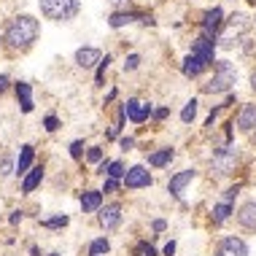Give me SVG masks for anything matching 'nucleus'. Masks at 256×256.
<instances>
[{"label":"nucleus","instance_id":"a878e982","mask_svg":"<svg viewBox=\"0 0 256 256\" xmlns=\"http://www.w3.org/2000/svg\"><path fill=\"white\" fill-rule=\"evenodd\" d=\"M68 224V216H54V218H46L40 221V226H46V230H60V226Z\"/></svg>","mask_w":256,"mask_h":256},{"label":"nucleus","instance_id":"b1692460","mask_svg":"<svg viewBox=\"0 0 256 256\" xmlns=\"http://www.w3.org/2000/svg\"><path fill=\"white\" fill-rule=\"evenodd\" d=\"M230 213H232V205H230V202H218L216 208H213V221H216V224H221V221L230 218Z\"/></svg>","mask_w":256,"mask_h":256},{"label":"nucleus","instance_id":"a19ab883","mask_svg":"<svg viewBox=\"0 0 256 256\" xmlns=\"http://www.w3.org/2000/svg\"><path fill=\"white\" fill-rule=\"evenodd\" d=\"M19 221H22V213H19V210L11 213V224H19Z\"/></svg>","mask_w":256,"mask_h":256},{"label":"nucleus","instance_id":"2eb2a0df","mask_svg":"<svg viewBox=\"0 0 256 256\" xmlns=\"http://www.w3.org/2000/svg\"><path fill=\"white\" fill-rule=\"evenodd\" d=\"M16 98H19V106H22L24 114H30V110L36 108V102H32V86L30 84L19 81V84H16Z\"/></svg>","mask_w":256,"mask_h":256},{"label":"nucleus","instance_id":"f03ea898","mask_svg":"<svg viewBox=\"0 0 256 256\" xmlns=\"http://www.w3.org/2000/svg\"><path fill=\"white\" fill-rule=\"evenodd\" d=\"M40 14L46 19H54V22H68L73 19L81 8V0H38Z\"/></svg>","mask_w":256,"mask_h":256},{"label":"nucleus","instance_id":"bb28decb","mask_svg":"<svg viewBox=\"0 0 256 256\" xmlns=\"http://www.w3.org/2000/svg\"><path fill=\"white\" fill-rule=\"evenodd\" d=\"M106 172H108V178H122L124 176V164L122 162H110Z\"/></svg>","mask_w":256,"mask_h":256},{"label":"nucleus","instance_id":"39448f33","mask_svg":"<svg viewBox=\"0 0 256 256\" xmlns=\"http://www.w3.org/2000/svg\"><path fill=\"white\" fill-rule=\"evenodd\" d=\"M213 168H216L218 176H226V172L234 170V151L232 148H218L213 154Z\"/></svg>","mask_w":256,"mask_h":256},{"label":"nucleus","instance_id":"f8f14e48","mask_svg":"<svg viewBox=\"0 0 256 256\" xmlns=\"http://www.w3.org/2000/svg\"><path fill=\"white\" fill-rule=\"evenodd\" d=\"M208 65H210L208 60L197 57V54H189V57L184 60V76H189V78H194V76H200V73H202Z\"/></svg>","mask_w":256,"mask_h":256},{"label":"nucleus","instance_id":"20e7f679","mask_svg":"<svg viewBox=\"0 0 256 256\" xmlns=\"http://www.w3.org/2000/svg\"><path fill=\"white\" fill-rule=\"evenodd\" d=\"M151 184V172L143 168V164H135V168H130L124 172V186L127 189H143V186Z\"/></svg>","mask_w":256,"mask_h":256},{"label":"nucleus","instance_id":"c03bdc74","mask_svg":"<svg viewBox=\"0 0 256 256\" xmlns=\"http://www.w3.org/2000/svg\"><path fill=\"white\" fill-rule=\"evenodd\" d=\"M251 86H254V92H256V70H254V76H251Z\"/></svg>","mask_w":256,"mask_h":256},{"label":"nucleus","instance_id":"f3484780","mask_svg":"<svg viewBox=\"0 0 256 256\" xmlns=\"http://www.w3.org/2000/svg\"><path fill=\"white\" fill-rule=\"evenodd\" d=\"M100 205H102V194L98 189H89L81 194V208H84V213H94V210H100Z\"/></svg>","mask_w":256,"mask_h":256},{"label":"nucleus","instance_id":"5701e85b","mask_svg":"<svg viewBox=\"0 0 256 256\" xmlns=\"http://www.w3.org/2000/svg\"><path fill=\"white\" fill-rule=\"evenodd\" d=\"M110 251V243L106 238H98V240H92L89 243V256H102V254H108Z\"/></svg>","mask_w":256,"mask_h":256},{"label":"nucleus","instance_id":"c9c22d12","mask_svg":"<svg viewBox=\"0 0 256 256\" xmlns=\"http://www.w3.org/2000/svg\"><path fill=\"white\" fill-rule=\"evenodd\" d=\"M116 189H119V178H108L106 189H102V192H116Z\"/></svg>","mask_w":256,"mask_h":256},{"label":"nucleus","instance_id":"ea45409f","mask_svg":"<svg viewBox=\"0 0 256 256\" xmlns=\"http://www.w3.org/2000/svg\"><path fill=\"white\" fill-rule=\"evenodd\" d=\"M164 254H168V256L176 254V243H168V246H164Z\"/></svg>","mask_w":256,"mask_h":256},{"label":"nucleus","instance_id":"37998d69","mask_svg":"<svg viewBox=\"0 0 256 256\" xmlns=\"http://www.w3.org/2000/svg\"><path fill=\"white\" fill-rule=\"evenodd\" d=\"M154 116H156V119H164V116H168V108H159Z\"/></svg>","mask_w":256,"mask_h":256},{"label":"nucleus","instance_id":"4be33fe9","mask_svg":"<svg viewBox=\"0 0 256 256\" xmlns=\"http://www.w3.org/2000/svg\"><path fill=\"white\" fill-rule=\"evenodd\" d=\"M135 19H138V14H130V11H124V14H114V16L108 19V24H110V27H124V24L135 22Z\"/></svg>","mask_w":256,"mask_h":256},{"label":"nucleus","instance_id":"c85d7f7f","mask_svg":"<svg viewBox=\"0 0 256 256\" xmlns=\"http://www.w3.org/2000/svg\"><path fill=\"white\" fill-rule=\"evenodd\" d=\"M108 62H110V57H108V54H106V60H100L98 76H94V81H98V84H102V81H106V70H108Z\"/></svg>","mask_w":256,"mask_h":256},{"label":"nucleus","instance_id":"c756f323","mask_svg":"<svg viewBox=\"0 0 256 256\" xmlns=\"http://www.w3.org/2000/svg\"><path fill=\"white\" fill-rule=\"evenodd\" d=\"M138 65H140V57H138V54H130L127 62H124V70H135Z\"/></svg>","mask_w":256,"mask_h":256},{"label":"nucleus","instance_id":"58836bf2","mask_svg":"<svg viewBox=\"0 0 256 256\" xmlns=\"http://www.w3.org/2000/svg\"><path fill=\"white\" fill-rule=\"evenodd\" d=\"M6 89H8V78H6V76H0V92H6Z\"/></svg>","mask_w":256,"mask_h":256},{"label":"nucleus","instance_id":"e433bc0d","mask_svg":"<svg viewBox=\"0 0 256 256\" xmlns=\"http://www.w3.org/2000/svg\"><path fill=\"white\" fill-rule=\"evenodd\" d=\"M110 6H114V8H127L130 3H132V0H108Z\"/></svg>","mask_w":256,"mask_h":256},{"label":"nucleus","instance_id":"a211bd4d","mask_svg":"<svg viewBox=\"0 0 256 256\" xmlns=\"http://www.w3.org/2000/svg\"><path fill=\"white\" fill-rule=\"evenodd\" d=\"M246 16H243V14H238V16H232L230 19V27H226V32H224V36H221V40H224V44H232V38L234 36H240V32H243L246 30Z\"/></svg>","mask_w":256,"mask_h":256},{"label":"nucleus","instance_id":"cd10ccee","mask_svg":"<svg viewBox=\"0 0 256 256\" xmlns=\"http://www.w3.org/2000/svg\"><path fill=\"white\" fill-rule=\"evenodd\" d=\"M135 256H156V251H154V246H148V243H138Z\"/></svg>","mask_w":256,"mask_h":256},{"label":"nucleus","instance_id":"2f4dec72","mask_svg":"<svg viewBox=\"0 0 256 256\" xmlns=\"http://www.w3.org/2000/svg\"><path fill=\"white\" fill-rule=\"evenodd\" d=\"M46 130H49V132H54V130H57L60 127V122H57V116H46Z\"/></svg>","mask_w":256,"mask_h":256},{"label":"nucleus","instance_id":"7ed1b4c3","mask_svg":"<svg viewBox=\"0 0 256 256\" xmlns=\"http://www.w3.org/2000/svg\"><path fill=\"white\" fill-rule=\"evenodd\" d=\"M213 78L208 81V84L202 86L208 94H218V92H226L234 81H238V73H234V68L230 65L226 60H221V62H213Z\"/></svg>","mask_w":256,"mask_h":256},{"label":"nucleus","instance_id":"f704fd0d","mask_svg":"<svg viewBox=\"0 0 256 256\" xmlns=\"http://www.w3.org/2000/svg\"><path fill=\"white\" fill-rule=\"evenodd\" d=\"M81 148H84V143H81V140H76L73 146H70V156H73V159H78V156H81Z\"/></svg>","mask_w":256,"mask_h":256},{"label":"nucleus","instance_id":"79ce46f5","mask_svg":"<svg viewBox=\"0 0 256 256\" xmlns=\"http://www.w3.org/2000/svg\"><path fill=\"white\" fill-rule=\"evenodd\" d=\"M164 226H168V224H164V221H162V218H159V221H154V230H156V232H162V230H164Z\"/></svg>","mask_w":256,"mask_h":256},{"label":"nucleus","instance_id":"6e6552de","mask_svg":"<svg viewBox=\"0 0 256 256\" xmlns=\"http://www.w3.org/2000/svg\"><path fill=\"white\" fill-rule=\"evenodd\" d=\"M122 108H124V116H130L135 124L146 122L148 114H151V106H143V102H138V100H127Z\"/></svg>","mask_w":256,"mask_h":256},{"label":"nucleus","instance_id":"0eeeda50","mask_svg":"<svg viewBox=\"0 0 256 256\" xmlns=\"http://www.w3.org/2000/svg\"><path fill=\"white\" fill-rule=\"evenodd\" d=\"M192 54H197V57H202V60H208L213 65V57H216V44H213V38L210 36H202V38H197L194 44H192Z\"/></svg>","mask_w":256,"mask_h":256},{"label":"nucleus","instance_id":"7c9ffc66","mask_svg":"<svg viewBox=\"0 0 256 256\" xmlns=\"http://www.w3.org/2000/svg\"><path fill=\"white\" fill-rule=\"evenodd\" d=\"M11 172V156H3L0 159V176H8Z\"/></svg>","mask_w":256,"mask_h":256},{"label":"nucleus","instance_id":"f257e3e1","mask_svg":"<svg viewBox=\"0 0 256 256\" xmlns=\"http://www.w3.org/2000/svg\"><path fill=\"white\" fill-rule=\"evenodd\" d=\"M40 32V24L38 19L27 16V14H22V16L11 19L8 27H6V44L11 46V49H27V46L36 44Z\"/></svg>","mask_w":256,"mask_h":256},{"label":"nucleus","instance_id":"a18cd8bd","mask_svg":"<svg viewBox=\"0 0 256 256\" xmlns=\"http://www.w3.org/2000/svg\"><path fill=\"white\" fill-rule=\"evenodd\" d=\"M251 135H254V140H256V130H254V132H251Z\"/></svg>","mask_w":256,"mask_h":256},{"label":"nucleus","instance_id":"393cba45","mask_svg":"<svg viewBox=\"0 0 256 256\" xmlns=\"http://www.w3.org/2000/svg\"><path fill=\"white\" fill-rule=\"evenodd\" d=\"M194 116H197V100H189V102H186V108L181 110V119L189 124V122H194Z\"/></svg>","mask_w":256,"mask_h":256},{"label":"nucleus","instance_id":"1a4fd4ad","mask_svg":"<svg viewBox=\"0 0 256 256\" xmlns=\"http://www.w3.org/2000/svg\"><path fill=\"white\" fill-rule=\"evenodd\" d=\"M100 60H102V54H100V49H94V46H84V49L76 52V65L78 68H94Z\"/></svg>","mask_w":256,"mask_h":256},{"label":"nucleus","instance_id":"9d476101","mask_svg":"<svg viewBox=\"0 0 256 256\" xmlns=\"http://www.w3.org/2000/svg\"><path fill=\"white\" fill-rule=\"evenodd\" d=\"M119 221H122V205H106L100 210V224L106 226V230H114V226H119Z\"/></svg>","mask_w":256,"mask_h":256},{"label":"nucleus","instance_id":"4468645a","mask_svg":"<svg viewBox=\"0 0 256 256\" xmlns=\"http://www.w3.org/2000/svg\"><path fill=\"white\" fill-rule=\"evenodd\" d=\"M238 127L243 130V132H254V127H256V106H243V110H240V116H238Z\"/></svg>","mask_w":256,"mask_h":256},{"label":"nucleus","instance_id":"412c9836","mask_svg":"<svg viewBox=\"0 0 256 256\" xmlns=\"http://www.w3.org/2000/svg\"><path fill=\"white\" fill-rule=\"evenodd\" d=\"M172 156H176V151H172V148H162V151H154V154L148 156V164H151V168H162V164H168Z\"/></svg>","mask_w":256,"mask_h":256},{"label":"nucleus","instance_id":"9b49d317","mask_svg":"<svg viewBox=\"0 0 256 256\" xmlns=\"http://www.w3.org/2000/svg\"><path fill=\"white\" fill-rule=\"evenodd\" d=\"M221 22H224V11L221 8H210V11H205V19H202V30H205V36H213V32L221 27Z\"/></svg>","mask_w":256,"mask_h":256},{"label":"nucleus","instance_id":"6ab92c4d","mask_svg":"<svg viewBox=\"0 0 256 256\" xmlns=\"http://www.w3.org/2000/svg\"><path fill=\"white\" fill-rule=\"evenodd\" d=\"M40 181H44V168H32V170L24 176V181H22V192H24V194L36 192V186H38Z\"/></svg>","mask_w":256,"mask_h":256},{"label":"nucleus","instance_id":"aec40b11","mask_svg":"<svg viewBox=\"0 0 256 256\" xmlns=\"http://www.w3.org/2000/svg\"><path fill=\"white\" fill-rule=\"evenodd\" d=\"M32 156H36V151H32V146H22V154H19V159H16V172H19V176L30 170Z\"/></svg>","mask_w":256,"mask_h":256},{"label":"nucleus","instance_id":"423d86ee","mask_svg":"<svg viewBox=\"0 0 256 256\" xmlns=\"http://www.w3.org/2000/svg\"><path fill=\"white\" fill-rule=\"evenodd\" d=\"M216 256H248V246L240 238H224Z\"/></svg>","mask_w":256,"mask_h":256},{"label":"nucleus","instance_id":"4c0bfd02","mask_svg":"<svg viewBox=\"0 0 256 256\" xmlns=\"http://www.w3.org/2000/svg\"><path fill=\"white\" fill-rule=\"evenodd\" d=\"M135 146V140H132V138H122V148L124 151H127V148H132Z\"/></svg>","mask_w":256,"mask_h":256},{"label":"nucleus","instance_id":"72a5a7b5","mask_svg":"<svg viewBox=\"0 0 256 256\" xmlns=\"http://www.w3.org/2000/svg\"><path fill=\"white\" fill-rule=\"evenodd\" d=\"M238 192H240L238 186H232V189H226V192H224V202H230V205H232V200L238 197Z\"/></svg>","mask_w":256,"mask_h":256},{"label":"nucleus","instance_id":"49530a36","mask_svg":"<svg viewBox=\"0 0 256 256\" xmlns=\"http://www.w3.org/2000/svg\"><path fill=\"white\" fill-rule=\"evenodd\" d=\"M52 256H60V254H52Z\"/></svg>","mask_w":256,"mask_h":256},{"label":"nucleus","instance_id":"ddd939ff","mask_svg":"<svg viewBox=\"0 0 256 256\" xmlns=\"http://www.w3.org/2000/svg\"><path fill=\"white\" fill-rule=\"evenodd\" d=\"M238 221L243 230H256V202H246L238 210Z\"/></svg>","mask_w":256,"mask_h":256},{"label":"nucleus","instance_id":"dca6fc26","mask_svg":"<svg viewBox=\"0 0 256 256\" xmlns=\"http://www.w3.org/2000/svg\"><path fill=\"white\" fill-rule=\"evenodd\" d=\"M192 178H194V170H184V172H178V176H172V178H170V184H168V192L178 197V194L184 192V186L189 184Z\"/></svg>","mask_w":256,"mask_h":256},{"label":"nucleus","instance_id":"473e14b6","mask_svg":"<svg viewBox=\"0 0 256 256\" xmlns=\"http://www.w3.org/2000/svg\"><path fill=\"white\" fill-rule=\"evenodd\" d=\"M86 159H89V162H100V159H102V151H100V148H89Z\"/></svg>","mask_w":256,"mask_h":256}]
</instances>
